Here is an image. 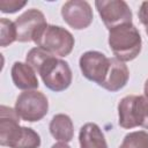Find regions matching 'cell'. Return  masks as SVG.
<instances>
[{
  "label": "cell",
  "instance_id": "4",
  "mask_svg": "<svg viewBox=\"0 0 148 148\" xmlns=\"http://www.w3.org/2000/svg\"><path fill=\"white\" fill-rule=\"evenodd\" d=\"M34 43L53 56L66 57L72 52L75 39L67 29L60 25L47 24L38 34Z\"/></svg>",
  "mask_w": 148,
  "mask_h": 148
},
{
  "label": "cell",
  "instance_id": "7",
  "mask_svg": "<svg viewBox=\"0 0 148 148\" xmlns=\"http://www.w3.org/2000/svg\"><path fill=\"white\" fill-rule=\"evenodd\" d=\"M79 65L82 75L101 87L110 68V58L98 51H87L80 57Z\"/></svg>",
  "mask_w": 148,
  "mask_h": 148
},
{
  "label": "cell",
  "instance_id": "9",
  "mask_svg": "<svg viewBox=\"0 0 148 148\" xmlns=\"http://www.w3.org/2000/svg\"><path fill=\"white\" fill-rule=\"evenodd\" d=\"M64 21L75 30L88 28L94 18L92 9L89 2L83 0H69L61 7Z\"/></svg>",
  "mask_w": 148,
  "mask_h": 148
},
{
  "label": "cell",
  "instance_id": "19",
  "mask_svg": "<svg viewBox=\"0 0 148 148\" xmlns=\"http://www.w3.org/2000/svg\"><path fill=\"white\" fill-rule=\"evenodd\" d=\"M138 16H139V20L141 22V24L145 25V30H146V34L148 35V1H143L139 8V12H138Z\"/></svg>",
  "mask_w": 148,
  "mask_h": 148
},
{
  "label": "cell",
  "instance_id": "6",
  "mask_svg": "<svg viewBox=\"0 0 148 148\" xmlns=\"http://www.w3.org/2000/svg\"><path fill=\"white\" fill-rule=\"evenodd\" d=\"M95 6L108 30L132 23V10L124 0H97Z\"/></svg>",
  "mask_w": 148,
  "mask_h": 148
},
{
  "label": "cell",
  "instance_id": "18",
  "mask_svg": "<svg viewBox=\"0 0 148 148\" xmlns=\"http://www.w3.org/2000/svg\"><path fill=\"white\" fill-rule=\"evenodd\" d=\"M27 5V1L20 0H0V10L2 13H16Z\"/></svg>",
  "mask_w": 148,
  "mask_h": 148
},
{
  "label": "cell",
  "instance_id": "1",
  "mask_svg": "<svg viewBox=\"0 0 148 148\" xmlns=\"http://www.w3.org/2000/svg\"><path fill=\"white\" fill-rule=\"evenodd\" d=\"M25 61L40 75L45 87L50 90L59 92L71 86L73 74L67 61L57 58L38 46L32 47L27 53Z\"/></svg>",
  "mask_w": 148,
  "mask_h": 148
},
{
  "label": "cell",
  "instance_id": "10",
  "mask_svg": "<svg viewBox=\"0 0 148 148\" xmlns=\"http://www.w3.org/2000/svg\"><path fill=\"white\" fill-rule=\"evenodd\" d=\"M22 127L20 126V116L15 109L0 106V145L12 148L18 139Z\"/></svg>",
  "mask_w": 148,
  "mask_h": 148
},
{
  "label": "cell",
  "instance_id": "16",
  "mask_svg": "<svg viewBox=\"0 0 148 148\" xmlns=\"http://www.w3.org/2000/svg\"><path fill=\"white\" fill-rule=\"evenodd\" d=\"M119 148H148V132H130L123 139V142L120 143Z\"/></svg>",
  "mask_w": 148,
  "mask_h": 148
},
{
  "label": "cell",
  "instance_id": "17",
  "mask_svg": "<svg viewBox=\"0 0 148 148\" xmlns=\"http://www.w3.org/2000/svg\"><path fill=\"white\" fill-rule=\"evenodd\" d=\"M17 39L15 23L10 20L2 17L0 20V45L6 47Z\"/></svg>",
  "mask_w": 148,
  "mask_h": 148
},
{
  "label": "cell",
  "instance_id": "12",
  "mask_svg": "<svg viewBox=\"0 0 148 148\" xmlns=\"http://www.w3.org/2000/svg\"><path fill=\"white\" fill-rule=\"evenodd\" d=\"M10 75L14 86L21 90H35L39 86L36 72L27 62L15 61L12 66Z\"/></svg>",
  "mask_w": 148,
  "mask_h": 148
},
{
  "label": "cell",
  "instance_id": "11",
  "mask_svg": "<svg viewBox=\"0 0 148 148\" xmlns=\"http://www.w3.org/2000/svg\"><path fill=\"white\" fill-rule=\"evenodd\" d=\"M128 79L130 71L125 62L118 60L117 58H110V68L101 87L108 91L114 92L124 88L128 82Z\"/></svg>",
  "mask_w": 148,
  "mask_h": 148
},
{
  "label": "cell",
  "instance_id": "13",
  "mask_svg": "<svg viewBox=\"0 0 148 148\" xmlns=\"http://www.w3.org/2000/svg\"><path fill=\"white\" fill-rule=\"evenodd\" d=\"M80 148H108L101 127L95 123L84 124L79 132Z\"/></svg>",
  "mask_w": 148,
  "mask_h": 148
},
{
  "label": "cell",
  "instance_id": "15",
  "mask_svg": "<svg viewBox=\"0 0 148 148\" xmlns=\"http://www.w3.org/2000/svg\"><path fill=\"white\" fill-rule=\"evenodd\" d=\"M40 136L30 127H22V132L12 148H39Z\"/></svg>",
  "mask_w": 148,
  "mask_h": 148
},
{
  "label": "cell",
  "instance_id": "20",
  "mask_svg": "<svg viewBox=\"0 0 148 148\" xmlns=\"http://www.w3.org/2000/svg\"><path fill=\"white\" fill-rule=\"evenodd\" d=\"M51 148H71L66 142H57V143H54Z\"/></svg>",
  "mask_w": 148,
  "mask_h": 148
},
{
  "label": "cell",
  "instance_id": "2",
  "mask_svg": "<svg viewBox=\"0 0 148 148\" xmlns=\"http://www.w3.org/2000/svg\"><path fill=\"white\" fill-rule=\"evenodd\" d=\"M108 42L114 58L123 62L135 59L141 52V35L133 23L121 24L109 30Z\"/></svg>",
  "mask_w": 148,
  "mask_h": 148
},
{
  "label": "cell",
  "instance_id": "8",
  "mask_svg": "<svg viewBox=\"0 0 148 148\" xmlns=\"http://www.w3.org/2000/svg\"><path fill=\"white\" fill-rule=\"evenodd\" d=\"M17 39L21 43L34 42L38 34L47 25L44 14L36 8H30L15 20Z\"/></svg>",
  "mask_w": 148,
  "mask_h": 148
},
{
  "label": "cell",
  "instance_id": "14",
  "mask_svg": "<svg viewBox=\"0 0 148 148\" xmlns=\"http://www.w3.org/2000/svg\"><path fill=\"white\" fill-rule=\"evenodd\" d=\"M51 135L60 141L68 143L74 136V125L69 116L65 113H58L53 116L49 126Z\"/></svg>",
  "mask_w": 148,
  "mask_h": 148
},
{
  "label": "cell",
  "instance_id": "21",
  "mask_svg": "<svg viewBox=\"0 0 148 148\" xmlns=\"http://www.w3.org/2000/svg\"><path fill=\"white\" fill-rule=\"evenodd\" d=\"M143 91H145V96L148 98V79L145 82V87H143Z\"/></svg>",
  "mask_w": 148,
  "mask_h": 148
},
{
  "label": "cell",
  "instance_id": "5",
  "mask_svg": "<svg viewBox=\"0 0 148 148\" xmlns=\"http://www.w3.org/2000/svg\"><path fill=\"white\" fill-rule=\"evenodd\" d=\"M14 109L21 119L34 123L43 119L47 114L49 102L42 91L25 90L17 96Z\"/></svg>",
  "mask_w": 148,
  "mask_h": 148
},
{
  "label": "cell",
  "instance_id": "3",
  "mask_svg": "<svg viewBox=\"0 0 148 148\" xmlns=\"http://www.w3.org/2000/svg\"><path fill=\"white\" fill-rule=\"evenodd\" d=\"M118 124L130 130L143 127L148 130V98L141 95H128L118 103Z\"/></svg>",
  "mask_w": 148,
  "mask_h": 148
}]
</instances>
